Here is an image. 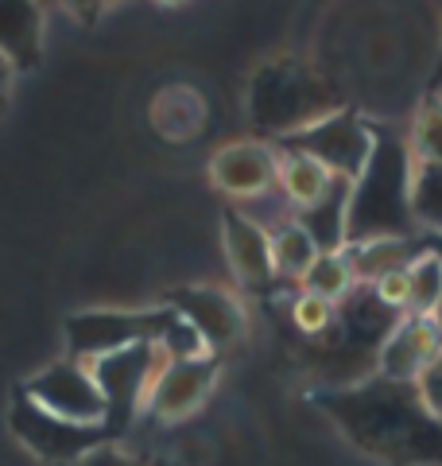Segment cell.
<instances>
[{"instance_id":"6da1fadb","label":"cell","mask_w":442,"mask_h":466,"mask_svg":"<svg viewBox=\"0 0 442 466\" xmlns=\"http://www.w3.org/2000/svg\"><path fill=\"white\" fill-rule=\"evenodd\" d=\"M306 400L368 459L385 466H442V424L427 412L419 385L373 373L346 389H315Z\"/></svg>"},{"instance_id":"7a4b0ae2","label":"cell","mask_w":442,"mask_h":466,"mask_svg":"<svg viewBox=\"0 0 442 466\" xmlns=\"http://www.w3.org/2000/svg\"><path fill=\"white\" fill-rule=\"evenodd\" d=\"M404 311L385 308L373 288L357 284L342 303H334V323L306 350V366L315 373V389H346L377 373V354L388 330Z\"/></svg>"},{"instance_id":"3957f363","label":"cell","mask_w":442,"mask_h":466,"mask_svg":"<svg viewBox=\"0 0 442 466\" xmlns=\"http://www.w3.org/2000/svg\"><path fill=\"white\" fill-rule=\"evenodd\" d=\"M411 152L407 140L377 128V144L365 171L353 179L346 245L385 241V238H416L411 222Z\"/></svg>"},{"instance_id":"277c9868","label":"cell","mask_w":442,"mask_h":466,"mask_svg":"<svg viewBox=\"0 0 442 466\" xmlns=\"http://www.w3.org/2000/svg\"><path fill=\"white\" fill-rule=\"evenodd\" d=\"M337 109H346L342 90L322 70L295 55L268 58L264 66H256L253 82H248V116H253V125L260 133H276L284 140L306 133L311 125L326 121Z\"/></svg>"},{"instance_id":"5b68a950","label":"cell","mask_w":442,"mask_h":466,"mask_svg":"<svg viewBox=\"0 0 442 466\" xmlns=\"http://www.w3.org/2000/svg\"><path fill=\"white\" fill-rule=\"evenodd\" d=\"M85 366H90L101 397H105V431L116 443L121 435H128L140 408H147V392H152L159 370L167 366V350L156 342H140L97 361H85Z\"/></svg>"},{"instance_id":"8992f818","label":"cell","mask_w":442,"mask_h":466,"mask_svg":"<svg viewBox=\"0 0 442 466\" xmlns=\"http://www.w3.org/2000/svg\"><path fill=\"white\" fill-rule=\"evenodd\" d=\"M8 428L24 451H32L47 466H74L85 455H94L97 447L113 443L105 424H70V420H58L47 408H39L20 385L8 404Z\"/></svg>"},{"instance_id":"52a82bcc","label":"cell","mask_w":442,"mask_h":466,"mask_svg":"<svg viewBox=\"0 0 442 466\" xmlns=\"http://www.w3.org/2000/svg\"><path fill=\"white\" fill-rule=\"evenodd\" d=\"M179 323L171 308L156 311H78L66 319V358L74 361H97L116 350L140 346V342H164L167 330Z\"/></svg>"},{"instance_id":"ba28073f","label":"cell","mask_w":442,"mask_h":466,"mask_svg":"<svg viewBox=\"0 0 442 466\" xmlns=\"http://www.w3.org/2000/svg\"><path fill=\"white\" fill-rule=\"evenodd\" d=\"M373 144H377V128L365 121L357 109H337L326 121L311 125L306 133H295L284 140L287 152H299V156H311L315 164H322L337 179H357L365 171L368 156H373Z\"/></svg>"},{"instance_id":"9c48e42d","label":"cell","mask_w":442,"mask_h":466,"mask_svg":"<svg viewBox=\"0 0 442 466\" xmlns=\"http://www.w3.org/2000/svg\"><path fill=\"white\" fill-rule=\"evenodd\" d=\"M20 389L58 420H70V424H105V397H101L85 361L58 358L27 377Z\"/></svg>"},{"instance_id":"30bf717a","label":"cell","mask_w":442,"mask_h":466,"mask_svg":"<svg viewBox=\"0 0 442 466\" xmlns=\"http://www.w3.org/2000/svg\"><path fill=\"white\" fill-rule=\"evenodd\" d=\"M164 308H171L183 323L195 327L214 358L245 334V308L226 288H175L167 291Z\"/></svg>"},{"instance_id":"8fae6325","label":"cell","mask_w":442,"mask_h":466,"mask_svg":"<svg viewBox=\"0 0 442 466\" xmlns=\"http://www.w3.org/2000/svg\"><path fill=\"white\" fill-rule=\"evenodd\" d=\"M217 373H221L217 358H190V361L167 358V366L159 370L152 392H147V416L159 420V424H179V420H186L206 404Z\"/></svg>"},{"instance_id":"7c38bea8","label":"cell","mask_w":442,"mask_h":466,"mask_svg":"<svg viewBox=\"0 0 442 466\" xmlns=\"http://www.w3.org/2000/svg\"><path fill=\"white\" fill-rule=\"evenodd\" d=\"M442 350V327L438 319L427 315H400V323L388 330L385 346L377 354V373L400 385H416L427 373V366L435 361Z\"/></svg>"},{"instance_id":"4fadbf2b","label":"cell","mask_w":442,"mask_h":466,"mask_svg":"<svg viewBox=\"0 0 442 466\" xmlns=\"http://www.w3.org/2000/svg\"><path fill=\"white\" fill-rule=\"evenodd\" d=\"M210 179L217 191L233 198H253L264 195L272 183H279V156L260 140L226 144L210 156Z\"/></svg>"},{"instance_id":"5bb4252c","label":"cell","mask_w":442,"mask_h":466,"mask_svg":"<svg viewBox=\"0 0 442 466\" xmlns=\"http://www.w3.org/2000/svg\"><path fill=\"white\" fill-rule=\"evenodd\" d=\"M221 238H226L229 268L245 288L264 291L276 280L272 233H264L260 222H253V218L241 214L237 207H226V214H221Z\"/></svg>"},{"instance_id":"9a60e30c","label":"cell","mask_w":442,"mask_h":466,"mask_svg":"<svg viewBox=\"0 0 442 466\" xmlns=\"http://www.w3.org/2000/svg\"><path fill=\"white\" fill-rule=\"evenodd\" d=\"M43 5L27 0H0V58H8L12 70H35L43 63Z\"/></svg>"},{"instance_id":"2e32d148","label":"cell","mask_w":442,"mask_h":466,"mask_svg":"<svg viewBox=\"0 0 442 466\" xmlns=\"http://www.w3.org/2000/svg\"><path fill=\"white\" fill-rule=\"evenodd\" d=\"M431 245L416 238H385V241H365V245H346V260H349V272L353 280L361 284H377L385 272H396V268H407L416 257H423Z\"/></svg>"},{"instance_id":"e0dca14e","label":"cell","mask_w":442,"mask_h":466,"mask_svg":"<svg viewBox=\"0 0 442 466\" xmlns=\"http://www.w3.org/2000/svg\"><path fill=\"white\" fill-rule=\"evenodd\" d=\"M349 191L353 183L349 179H334L330 195L318 202V207H306L295 218L306 238L315 241L318 253H342L346 249V218H349Z\"/></svg>"},{"instance_id":"ac0fdd59","label":"cell","mask_w":442,"mask_h":466,"mask_svg":"<svg viewBox=\"0 0 442 466\" xmlns=\"http://www.w3.org/2000/svg\"><path fill=\"white\" fill-rule=\"evenodd\" d=\"M206 121V101L190 86H167L152 97V128L171 144L190 140Z\"/></svg>"},{"instance_id":"d6986e66","label":"cell","mask_w":442,"mask_h":466,"mask_svg":"<svg viewBox=\"0 0 442 466\" xmlns=\"http://www.w3.org/2000/svg\"><path fill=\"white\" fill-rule=\"evenodd\" d=\"M334 179L337 175H330L322 164H315L311 156L287 152L284 159H279V187H284V195L295 202V210L318 207V202L330 195Z\"/></svg>"},{"instance_id":"ffe728a7","label":"cell","mask_w":442,"mask_h":466,"mask_svg":"<svg viewBox=\"0 0 442 466\" xmlns=\"http://www.w3.org/2000/svg\"><path fill=\"white\" fill-rule=\"evenodd\" d=\"M411 222L419 233L442 238V164L411 167Z\"/></svg>"},{"instance_id":"44dd1931","label":"cell","mask_w":442,"mask_h":466,"mask_svg":"<svg viewBox=\"0 0 442 466\" xmlns=\"http://www.w3.org/2000/svg\"><path fill=\"white\" fill-rule=\"evenodd\" d=\"M442 308V257L427 249L407 265V311L404 315H427L435 319Z\"/></svg>"},{"instance_id":"7402d4cb","label":"cell","mask_w":442,"mask_h":466,"mask_svg":"<svg viewBox=\"0 0 442 466\" xmlns=\"http://www.w3.org/2000/svg\"><path fill=\"white\" fill-rule=\"evenodd\" d=\"M411 164H442V97L427 94L407 128Z\"/></svg>"},{"instance_id":"603a6c76","label":"cell","mask_w":442,"mask_h":466,"mask_svg":"<svg viewBox=\"0 0 442 466\" xmlns=\"http://www.w3.org/2000/svg\"><path fill=\"white\" fill-rule=\"evenodd\" d=\"M303 291L306 296H318V299H330V303H342L353 288H357V280H353L349 272V260L346 253H318L315 265L303 272Z\"/></svg>"},{"instance_id":"cb8c5ba5","label":"cell","mask_w":442,"mask_h":466,"mask_svg":"<svg viewBox=\"0 0 442 466\" xmlns=\"http://www.w3.org/2000/svg\"><path fill=\"white\" fill-rule=\"evenodd\" d=\"M315 241L306 238V233L295 226V222H284L276 233H272V265H276V276H299L315 265Z\"/></svg>"},{"instance_id":"d4e9b609","label":"cell","mask_w":442,"mask_h":466,"mask_svg":"<svg viewBox=\"0 0 442 466\" xmlns=\"http://www.w3.org/2000/svg\"><path fill=\"white\" fill-rule=\"evenodd\" d=\"M291 319H295V327H299L306 339H322V334L330 330L334 323V303L330 299H318V296H303L291 303Z\"/></svg>"},{"instance_id":"484cf974","label":"cell","mask_w":442,"mask_h":466,"mask_svg":"<svg viewBox=\"0 0 442 466\" xmlns=\"http://www.w3.org/2000/svg\"><path fill=\"white\" fill-rule=\"evenodd\" d=\"M368 288H373V296L385 303V308H392V311H407V268L385 272L377 284H368Z\"/></svg>"},{"instance_id":"4316f807","label":"cell","mask_w":442,"mask_h":466,"mask_svg":"<svg viewBox=\"0 0 442 466\" xmlns=\"http://www.w3.org/2000/svg\"><path fill=\"white\" fill-rule=\"evenodd\" d=\"M419 397H423V404H427V412H431L438 424H442V350L435 354V361L427 366V373L419 377Z\"/></svg>"},{"instance_id":"83f0119b","label":"cell","mask_w":442,"mask_h":466,"mask_svg":"<svg viewBox=\"0 0 442 466\" xmlns=\"http://www.w3.org/2000/svg\"><path fill=\"white\" fill-rule=\"evenodd\" d=\"M74 466H144V462L125 455V451H116L113 443H105V447H97L94 455H85L82 462H74Z\"/></svg>"},{"instance_id":"f1b7e54d","label":"cell","mask_w":442,"mask_h":466,"mask_svg":"<svg viewBox=\"0 0 442 466\" xmlns=\"http://www.w3.org/2000/svg\"><path fill=\"white\" fill-rule=\"evenodd\" d=\"M12 82H16V70H12L8 58H0V116L12 106Z\"/></svg>"},{"instance_id":"f546056e","label":"cell","mask_w":442,"mask_h":466,"mask_svg":"<svg viewBox=\"0 0 442 466\" xmlns=\"http://www.w3.org/2000/svg\"><path fill=\"white\" fill-rule=\"evenodd\" d=\"M431 94H442V47H438V58L431 66Z\"/></svg>"},{"instance_id":"4dcf8cb0","label":"cell","mask_w":442,"mask_h":466,"mask_svg":"<svg viewBox=\"0 0 442 466\" xmlns=\"http://www.w3.org/2000/svg\"><path fill=\"white\" fill-rule=\"evenodd\" d=\"M431 249L442 257V238H435V241H431ZM435 319H438V327H442V308H438V315H435Z\"/></svg>"},{"instance_id":"1f68e13d","label":"cell","mask_w":442,"mask_h":466,"mask_svg":"<svg viewBox=\"0 0 442 466\" xmlns=\"http://www.w3.org/2000/svg\"><path fill=\"white\" fill-rule=\"evenodd\" d=\"M438 97H442V94H438Z\"/></svg>"}]
</instances>
